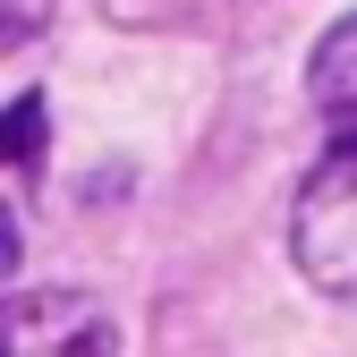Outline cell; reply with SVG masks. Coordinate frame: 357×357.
I'll use <instances>...</instances> for the list:
<instances>
[{"mask_svg": "<svg viewBox=\"0 0 357 357\" xmlns=\"http://www.w3.org/2000/svg\"><path fill=\"white\" fill-rule=\"evenodd\" d=\"M298 273L315 281V289H340L357 298V128L306 170V188H298Z\"/></svg>", "mask_w": 357, "mask_h": 357, "instance_id": "obj_1", "label": "cell"}, {"mask_svg": "<svg viewBox=\"0 0 357 357\" xmlns=\"http://www.w3.org/2000/svg\"><path fill=\"white\" fill-rule=\"evenodd\" d=\"M0 357H119V324L85 289L0 298Z\"/></svg>", "mask_w": 357, "mask_h": 357, "instance_id": "obj_2", "label": "cell"}, {"mask_svg": "<svg viewBox=\"0 0 357 357\" xmlns=\"http://www.w3.org/2000/svg\"><path fill=\"white\" fill-rule=\"evenodd\" d=\"M306 85H315V102H324V111H357V17H340V26L315 43Z\"/></svg>", "mask_w": 357, "mask_h": 357, "instance_id": "obj_3", "label": "cell"}, {"mask_svg": "<svg viewBox=\"0 0 357 357\" xmlns=\"http://www.w3.org/2000/svg\"><path fill=\"white\" fill-rule=\"evenodd\" d=\"M43 145H52V111L43 94H17L0 111V162H43Z\"/></svg>", "mask_w": 357, "mask_h": 357, "instance_id": "obj_4", "label": "cell"}, {"mask_svg": "<svg viewBox=\"0 0 357 357\" xmlns=\"http://www.w3.org/2000/svg\"><path fill=\"white\" fill-rule=\"evenodd\" d=\"M52 26V0H0V52H17Z\"/></svg>", "mask_w": 357, "mask_h": 357, "instance_id": "obj_5", "label": "cell"}, {"mask_svg": "<svg viewBox=\"0 0 357 357\" xmlns=\"http://www.w3.org/2000/svg\"><path fill=\"white\" fill-rule=\"evenodd\" d=\"M17 255H26V238H17V213H9V204H0V281H9V273H17Z\"/></svg>", "mask_w": 357, "mask_h": 357, "instance_id": "obj_6", "label": "cell"}]
</instances>
